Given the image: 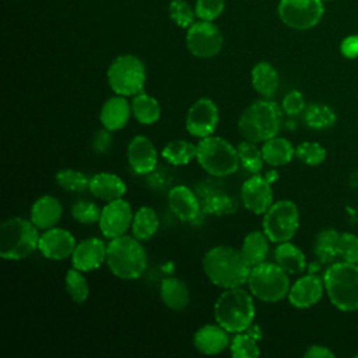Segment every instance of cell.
Returning <instances> with one entry per match:
<instances>
[{
	"mask_svg": "<svg viewBox=\"0 0 358 358\" xmlns=\"http://www.w3.org/2000/svg\"><path fill=\"white\" fill-rule=\"evenodd\" d=\"M127 161L137 175H148L158 165V151L148 137L138 134L127 145Z\"/></svg>",
	"mask_w": 358,
	"mask_h": 358,
	"instance_id": "17",
	"label": "cell"
},
{
	"mask_svg": "<svg viewBox=\"0 0 358 358\" xmlns=\"http://www.w3.org/2000/svg\"><path fill=\"white\" fill-rule=\"evenodd\" d=\"M229 352L234 358H256L260 355L257 340L248 331L235 333L229 344Z\"/></svg>",
	"mask_w": 358,
	"mask_h": 358,
	"instance_id": "38",
	"label": "cell"
},
{
	"mask_svg": "<svg viewBox=\"0 0 358 358\" xmlns=\"http://www.w3.org/2000/svg\"><path fill=\"white\" fill-rule=\"evenodd\" d=\"M241 199L248 211L256 215H262L274 203L271 183L264 176L255 173L243 182L241 189Z\"/></svg>",
	"mask_w": 358,
	"mask_h": 358,
	"instance_id": "15",
	"label": "cell"
},
{
	"mask_svg": "<svg viewBox=\"0 0 358 358\" xmlns=\"http://www.w3.org/2000/svg\"><path fill=\"white\" fill-rule=\"evenodd\" d=\"M220 122L217 103L210 98H199L189 108L185 119L186 130L190 136L204 138L213 136Z\"/></svg>",
	"mask_w": 358,
	"mask_h": 358,
	"instance_id": "12",
	"label": "cell"
},
{
	"mask_svg": "<svg viewBox=\"0 0 358 358\" xmlns=\"http://www.w3.org/2000/svg\"><path fill=\"white\" fill-rule=\"evenodd\" d=\"M55 182L59 187L67 190V192H83L88 189L90 178L83 173L81 171L71 169V168H63L56 172Z\"/></svg>",
	"mask_w": 358,
	"mask_h": 358,
	"instance_id": "39",
	"label": "cell"
},
{
	"mask_svg": "<svg viewBox=\"0 0 358 358\" xmlns=\"http://www.w3.org/2000/svg\"><path fill=\"white\" fill-rule=\"evenodd\" d=\"M197 152V145L192 144L187 140L178 138L169 141L161 151V155L166 162L175 166L180 165H187L192 159L196 158Z\"/></svg>",
	"mask_w": 358,
	"mask_h": 358,
	"instance_id": "33",
	"label": "cell"
},
{
	"mask_svg": "<svg viewBox=\"0 0 358 358\" xmlns=\"http://www.w3.org/2000/svg\"><path fill=\"white\" fill-rule=\"evenodd\" d=\"M39 232L31 220L7 218L0 227V256L4 260H22L39 245Z\"/></svg>",
	"mask_w": 358,
	"mask_h": 358,
	"instance_id": "6",
	"label": "cell"
},
{
	"mask_svg": "<svg viewBox=\"0 0 358 358\" xmlns=\"http://www.w3.org/2000/svg\"><path fill=\"white\" fill-rule=\"evenodd\" d=\"M324 281L319 275L309 273L298 278L289 288L288 301L298 309H306L316 305L324 292Z\"/></svg>",
	"mask_w": 358,
	"mask_h": 358,
	"instance_id": "20",
	"label": "cell"
},
{
	"mask_svg": "<svg viewBox=\"0 0 358 358\" xmlns=\"http://www.w3.org/2000/svg\"><path fill=\"white\" fill-rule=\"evenodd\" d=\"M63 214V206L57 197L52 194L41 196L35 200L31 207V221L35 224L38 229L46 231L49 228L56 227Z\"/></svg>",
	"mask_w": 358,
	"mask_h": 358,
	"instance_id": "24",
	"label": "cell"
},
{
	"mask_svg": "<svg viewBox=\"0 0 358 358\" xmlns=\"http://www.w3.org/2000/svg\"><path fill=\"white\" fill-rule=\"evenodd\" d=\"M338 236L340 234L334 229H323L317 234L313 245V252L319 262L331 263L334 257L338 256Z\"/></svg>",
	"mask_w": 358,
	"mask_h": 358,
	"instance_id": "34",
	"label": "cell"
},
{
	"mask_svg": "<svg viewBox=\"0 0 358 358\" xmlns=\"http://www.w3.org/2000/svg\"><path fill=\"white\" fill-rule=\"evenodd\" d=\"M90 193L103 201L120 199L126 193V183L120 176L110 172H99L90 178Z\"/></svg>",
	"mask_w": 358,
	"mask_h": 358,
	"instance_id": "25",
	"label": "cell"
},
{
	"mask_svg": "<svg viewBox=\"0 0 358 358\" xmlns=\"http://www.w3.org/2000/svg\"><path fill=\"white\" fill-rule=\"evenodd\" d=\"M131 103L123 95H115L106 99L99 112V120L102 127L117 131L122 130L131 116Z\"/></svg>",
	"mask_w": 358,
	"mask_h": 358,
	"instance_id": "22",
	"label": "cell"
},
{
	"mask_svg": "<svg viewBox=\"0 0 358 358\" xmlns=\"http://www.w3.org/2000/svg\"><path fill=\"white\" fill-rule=\"evenodd\" d=\"M270 239L264 231H250L242 241L241 252L252 266H256L266 260L268 255Z\"/></svg>",
	"mask_w": 358,
	"mask_h": 358,
	"instance_id": "32",
	"label": "cell"
},
{
	"mask_svg": "<svg viewBox=\"0 0 358 358\" xmlns=\"http://www.w3.org/2000/svg\"><path fill=\"white\" fill-rule=\"evenodd\" d=\"M186 45L196 57L208 59L221 50L222 35L214 24L203 20L190 25L186 35Z\"/></svg>",
	"mask_w": 358,
	"mask_h": 358,
	"instance_id": "13",
	"label": "cell"
},
{
	"mask_svg": "<svg viewBox=\"0 0 358 358\" xmlns=\"http://www.w3.org/2000/svg\"><path fill=\"white\" fill-rule=\"evenodd\" d=\"M224 10V0H197L196 14L201 20L213 21Z\"/></svg>",
	"mask_w": 358,
	"mask_h": 358,
	"instance_id": "44",
	"label": "cell"
},
{
	"mask_svg": "<svg viewBox=\"0 0 358 358\" xmlns=\"http://www.w3.org/2000/svg\"><path fill=\"white\" fill-rule=\"evenodd\" d=\"M281 108H282V112L287 113L288 116H295V115H299L301 112H303L305 110V98H303L302 92H299L296 90L289 91L282 98Z\"/></svg>",
	"mask_w": 358,
	"mask_h": 358,
	"instance_id": "45",
	"label": "cell"
},
{
	"mask_svg": "<svg viewBox=\"0 0 358 358\" xmlns=\"http://www.w3.org/2000/svg\"><path fill=\"white\" fill-rule=\"evenodd\" d=\"M76 245V239L70 231L53 227L43 231V234L41 235L38 250L46 259L60 262L67 257H71Z\"/></svg>",
	"mask_w": 358,
	"mask_h": 358,
	"instance_id": "16",
	"label": "cell"
},
{
	"mask_svg": "<svg viewBox=\"0 0 358 358\" xmlns=\"http://www.w3.org/2000/svg\"><path fill=\"white\" fill-rule=\"evenodd\" d=\"M341 52L345 57H357L358 56V35L345 38L341 43Z\"/></svg>",
	"mask_w": 358,
	"mask_h": 358,
	"instance_id": "47",
	"label": "cell"
},
{
	"mask_svg": "<svg viewBox=\"0 0 358 358\" xmlns=\"http://www.w3.org/2000/svg\"><path fill=\"white\" fill-rule=\"evenodd\" d=\"M303 119L310 129L322 130V129L331 127L336 123L337 116L330 106L322 105V103H313L305 109Z\"/></svg>",
	"mask_w": 358,
	"mask_h": 358,
	"instance_id": "36",
	"label": "cell"
},
{
	"mask_svg": "<svg viewBox=\"0 0 358 358\" xmlns=\"http://www.w3.org/2000/svg\"><path fill=\"white\" fill-rule=\"evenodd\" d=\"M112 131L102 127L95 131V134L91 138V148L95 154H105L109 151L112 145Z\"/></svg>",
	"mask_w": 358,
	"mask_h": 358,
	"instance_id": "46",
	"label": "cell"
},
{
	"mask_svg": "<svg viewBox=\"0 0 358 358\" xmlns=\"http://www.w3.org/2000/svg\"><path fill=\"white\" fill-rule=\"evenodd\" d=\"M131 103V113L134 119L144 126H151L157 123L161 117V105L157 98L144 91L134 95L130 101Z\"/></svg>",
	"mask_w": 358,
	"mask_h": 358,
	"instance_id": "29",
	"label": "cell"
},
{
	"mask_svg": "<svg viewBox=\"0 0 358 358\" xmlns=\"http://www.w3.org/2000/svg\"><path fill=\"white\" fill-rule=\"evenodd\" d=\"M169 15L179 27H189L193 22L194 14L183 0H173L169 6Z\"/></svg>",
	"mask_w": 358,
	"mask_h": 358,
	"instance_id": "43",
	"label": "cell"
},
{
	"mask_svg": "<svg viewBox=\"0 0 358 358\" xmlns=\"http://www.w3.org/2000/svg\"><path fill=\"white\" fill-rule=\"evenodd\" d=\"M264 178H266L270 183H273V182H275V180L278 179V172H277L275 169H270V171L264 175Z\"/></svg>",
	"mask_w": 358,
	"mask_h": 358,
	"instance_id": "49",
	"label": "cell"
},
{
	"mask_svg": "<svg viewBox=\"0 0 358 358\" xmlns=\"http://www.w3.org/2000/svg\"><path fill=\"white\" fill-rule=\"evenodd\" d=\"M262 154L267 165L277 168L291 162V159L295 157V148L289 140L275 136L263 143Z\"/></svg>",
	"mask_w": 358,
	"mask_h": 358,
	"instance_id": "27",
	"label": "cell"
},
{
	"mask_svg": "<svg viewBox=\"0 0 358 358\" xmlns=\"http://www.w3.org/2000/svg\"><path fill=\"white\" fill-rule=\"evenodd\" d=\"M295 157L310 166L319 165L326 158V150L316 141H303L295 148Z\"/></svg>",
	"mask_w": 358,
	"mask_h": 358,
	"instance_id": "41",
	"label": "cell"
},
{
	"mask_svg": "<svg viewBox=\"0 0 358 358\" xmlns=\"http://www.w3.org/2000/svg\"><path fill=\"white\" fill-rule=\"evenodd\" d=\"M282 123V108L274 101L259 99L250 103L238 119V130L243 140L264 143L278 136Z\"/></svg>",
	"mask_w": 358,
	"mask_h": 358,
	"instance_id": "2",
	"label": "cell"
},
{
	"mask_svg": "<svg viewBox=\"0 0 358 358\" xmlns=\"http://www.w3.org/2000/svg\"><path fill=\"white\" fill-rule=\"evenodd\" d=\"M159 228V218L157 215V211L150 206L140 207L134 215L131 222V235L141 241H150Z\"/></svg>",
	"mask_w": 358,
	"mask_h": 358,
	"instance_id": "31",
	"label": "cell"
},
{
	"mask_svg": "<svg viewBox=\"0 0 358 358\" xmlns=\"http://www.w3.org/2000/svg\"><path fill=\"white\" fill-rule=\"evenodd\" d=\"M337 252L343 260L358 264V236L350 232L340 234Z\"/></svg>",
	"mask_w": 358,
	"mask_h": 358,
	"instance_id": "42",
	"label": "cell"
},
{
	"mask_svg": "<svg viewBox=\"0 0 358 358\" xmlns=\"http://www.w3.org/2000/svg\"><path fill=\"white\" fill-rule=\"evenodd\" d=\"M159 295L164 305L172 310H182L189 305L190 292L185 281L178 277H166L161 281Z\"/></svg>",
	"mask_w": 358,
	"mask_h": 358,
	"instance_id": "26",
	"label": "cell"
},
{
	"mask_svg": "<svg viewBox=\"0 0 358 358\" xmlns=\"http://www.w3.org/2000/svg\"><path fill=\"white\" fill-rule=\"evenodd\" d=\"M229 331L222 326L217 324H204L193 336L194 348L204 355H218L227 348H229L231 338Z\"/></svg>",
	"mask_w": 358,
	"mask_h": 358,
	"instance_id": "21",
	"label": "cell"
},
{
	"mask_svg": "<svg viewBox=\"0 0 358 358\" xmlns=\"http://www.w3.org/2000/svg\"><path fill=\"white\" fill-rule=\"evenodd\" d=\"M255 315L253 295L242 287L224 289L214 303L215 323L232 334L246 331L253 324Z\"/></svg>",
	"mask_w": 358,
	"mask_h": 358,
	"instance_id": "3",
	"label": "cell"
},
{
	"mask_svg": "<svg viewBox=\"0 0 358 358\" xmlns=\"http://www.w3.org/2000/svg\"><path fill=\"white\" fill-rule=\"evenodd\" d=\"M324 289L330 302L340 310H358V264L351 262L333 263L323 275Z\"/></svg>",
	"mask_w": 358,
	"mask_h": 358,
	"instance_id": "5",
	"label": "cell"
},
{
	"mask_svg": "<svg viewBox=\"0 0 358 358\" xmlns=\"http://www.w3.org/2000/svg\"><path fill=\"white\" fill-rule=\"evenodd\" d=\"M147 252L141 241L133 235L110 239L106 248V264L110 273L120 280H137L147 268Z\"/></svg>",
	"mask_w": 358,
	"mask_h": 358,
	"instance_id": "4",
	"label": "cell"
},
{
	"mask_svg": "<svg viewBox=\"0 0 358 358\" xmlns=\"http://www.w3.org/2000/svg\"><path fill=\"white\" fill-rule=\"evenodd\" d=\"M246 284L255 298L271 303L288 296L291 288L288 273L277 263L266 260L252 267Z\"/></svg>",
	"mask_w": 358,
	"mask_h": 358,
	"instance_id": "8",
	"label": "cell"
},
{
	"mask_svg": "<svg viewBox=\"0 0 358 358\" xmlns=\"http://www.w3.org/2000/svg\"><path fill=\"white\" fill-rule=\"evenodd\" d=\"M357 357H358V355H357Z\"/></svg>",
	"mask_w": 358,
	"mask_h": 358,
	"instance_id": "50",
	"label": "cell"
},
{
	"mask_svg": "<svg viewBox=\"0 0 358 358\" xmlns=\"http://www.w3.org/2000/svg\"><path fill=\"white\" fill-rule=\"evenodd\" d=\"M236 150H238L241 165L252 175L260 173V171L266 162L263 159L262 148L257 147V143L243 140L238 144Z\"/></svg>",
	"mask_w": 358,
	"mask_h": 358,
	"instance_id": "35",
	"label": "cell"
},
{
	"mask_svg": "<svg viewBox=\"0 0 358 358\" xmlns=\"http://www.w3.org/2000/svg\"><path fill=\"white\" fill-rule=\"evenodd\" d=\"M252 264L242 255L241 249L218 245L206 252L203 270L207 278L222 289L242 287L248 282Z\"/></svg>",
	"mask_w": 358,
	"mask_h": 358,
	"instance_id": "1",
	"label": "cell"
},
{
	"mask_svg": "<svg viewBox=\"0 0 358 358\" xmlns=\"http://www.w3.org/2000/svg\"><path fill=\"white\" fill-rule=\"evenodd\" d=\"M168 206L180 221L193 222L199 220L203 213L199 194L185 185H178L169 189Z\"/></svg>",
	"mask_w": 358,
	"mask_h": 358,
	"instance_id": "19",
	"label": "cell"
},
{
	"mask_svg": "<svg viewBox=\"0 0 358 358\" xmlns=\"http://www.w3.org/2000/svg\"><path fill=\"white\" fill-rule=\"evenodd\" d=\"M303 357H306V358H333L334 354L324 345H310L305 351Z\"/></svg>",
	"mask_w": 358,
	"mask_h": 358,
	"instance_id": "48",
	"label": "cell"
},
{
	"mask_svg": "<svg viewBox=\"0 0 358 358\" xmlns=\"http://www.w3.org/2000/svg\"><path fill=\"white\" fill-rule=\"evenodd\" d=\"M196 159L208 175L215 178L229 176L241 165L238 150L228 140L218 136L200 138Z\"/></svg>",
	"mask_w": 358,
	"mask_h": 358,
	"instance_id": "7",
	"label": "cell"
},
{
	"mask_svg": "<svg viewBox=\"0 0 358 358\" xmlns=\"http://www.w3.org/2000/svg\"><path fill=\"white\" fill-rule=\"evenodd\" d=\"M64 287L69 294V296L76 303H84L90 296V285L85 277L83 275V271L71 267L66 273L64 278Z\"/></svg>",
	"mask_w": 358,
	"mask_h": 358,
	"instance_id": "37",
	"label": "cell"
},
{
	"mask_svg": "<svg viewBox=\"0 0 358 358\" xmlns=\"http://www.w3.org/2000/svg\"><path fill=\"white\" fill-rule=\"evenodd\" d=\"M70 213H71V217L77 222L84 224V225H91V224L99 222L102 208L94 201L78 200L71 206Z\"/></svg>",
	"mask_w": 358,
	"mask_h": 358,
	"instance_id": "40",
	"label": "cell"
},
{
	"mask_svg": "<svg viewBox=\"0 0 358 358\" xmlns=\"http://www.w3.org/2000/svg\"><path fill=\"white\" fill-rule=\"evenodd\" d=\"M274 260L288 274H299L306 268V257L303 252L289 241L277 243L274 249Z\"/></svg>",
	"mask_w": 358,
	"mask_h": 358,
	"instance_id": "28",
	"label": "cell"
},
{
	"mask_svg": "<svg viewBox=\"0 0 358 358\" xmlns=\"http://www.w3.org/2000/svg\"><path fill=\"white\" fill-rule=\"evenodd\" d=\"M298 228L299 211L291 200H278L263 214V231L273 243L291 241Z\"/></svg>",
	"mask_w": 358,
	"mask_h": 358,
	"instance_id": "10",
	"label": "cell"
},
{
	"mask_svg": "<svg viewBox=\"0 0 358 358\" xmlns=\"http://www.w3.org/2000/svg\"><path fill=\"white\" fill-rule=\"evenodd\" d=\"M106 248L101 238H85L76 245L71 255V266L83 273L94 271L106 262Z\"/></svg>",
	"mask_w": 358,
	"mask_h": 358,
	"instance_id": "18",
	"label": "cell"
},
{
	"mask_svg": "<svg viewBox=\"0 0 358 358\" xmlns=\"http://www.w3.org/2000/svg\"><path fill=\"white\" fill-rule=\"evenodd\" d=\"M106 78L115 94L134 96L143 92L147 74L144 63L137 56L122 55L110 63Z\"/></svg>",
	"mask_w": 358,
	"mask_h": 358,
	"instance_id": "9",
	"label": "cell"
},
{
	"mask_svg": "<svg viewBox=\"0 0 358 358\" xmlns=\"http://www.w3.org/2000/svg\"><path fill=\"white\" fill-rule=\"evenodd\" d=\"M284 24L295 29L315 27L323 15L322 0H281L278 7Z\"/></svg>",
	"mask_w": 358,
	"mask_h": 358,
	"instance_id": "11",
	"label": "cell"
},
{
	"mask_svg": "<svg viewBox=\"0 0 358 358\" xmlns=\"http://www.w3.org/2000/svg\"><path fill=\"white\" fill-rule=\"evenodd\" d=\"M133 215L134 213L130 203L123 197L106 201V204L102 207L98 222L102 235L108 239L126 235V232L131 228Z\"/></svg>",
	"mask_w": 358,
	"mask_h": 358,
	"instance_id": "14",
	"label": "cell"
},
{
	"mask_svg": "<svg viewBox=\"0 0 358 358\" xmlns=\"http://www.w3.org/2000/svg\"><path fill=\"white\" fill-rule=\"evenodd\" d=\"M197 194L206 214L224 215L236 211V201L227 192L214 185L199 186Z\"/></svg>",
	"mask_w": 358,
	"mask_h": 358,
	"instance_id": "23",
	"label": "cell"
},
{
	"mask_svg": "<svg viewBox=\"0 0 358 358\" xmlns=\"http://www.w3.org/2000/svg\"><path fill=\"white\" fill-rule=\"evenodd\" d=\"M280 76L267 62H260L252 69V85L264 98H271L278 88Z\"/></svg>",
	"mask_w": 358,
	"mask_h": 358,
	"instance_id": "30",
	"label": "cell"
}]
</instances>
